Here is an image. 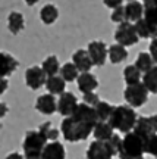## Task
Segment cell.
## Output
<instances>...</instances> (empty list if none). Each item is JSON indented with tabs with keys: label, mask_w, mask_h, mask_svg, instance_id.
I'll return each mask as SVG.
<instances>
[{
	"label": "cell",
	"mask_w": 157,
	"mask_h": 159,
	"mask_svg": "<svg viewBox=\"0 0 157 159\" xmlns=\"http://www.w3.org/2000/svg\"><path fill=\"white\" fill-rule=\"evenodd\" d=\"M95 125H91L88 122H84L75 116H66L60 122V131L66 142L78 143L84 142L88 139L90 134H93Z\"/></svg>",
	"instance_id": "obj_1"
},
{
	"label": "cell",
	"mask_w": 157,
	"mask_h": 159,
	"mask_svg": "<svg viewBox=\"0 0 157 159\" xmlns=\"http://www.w3.org/2000/svg\"><path fill=\"white\" fill-rule=\"evenodd\" d=\"M137 114L132 106L129 105H119V106H115L112 115L109 118V124L113 127V130H118L119 133H131L134 131L135 124H137Z\"/></svg>",
	"instance_id": "obj_2"
},
{
	"label": "cell",
	"mask_w": 157,
	"mask_h": 159,
	"mask_svg": "<svg viewBox=\"0 0 157 159\" xmlns=\"http://www.w3.org/2000/svg\"><path fill=\"white\" fill-rule=\"evenodd\" d=\"M144 137L137 134L135 131L126 133L122 139V146L119 152V159H128V158H144Z\"/></svg>",
	"instance_id": "obj_3"
},
{
	"label": "cell",
	"mask_w": 157,
	"mask_h": 159,
	"mask_svg": "<svg viewBox=\"0 0 157 159\" xmlns=\"http://www.w3.org/2000/svg\"><path fill=\"white\" fill-rule=\"evenodd\" d=\"M49 143L47 137L40 133L38 130H31L28 131L25 137H24V143H22V149H24V155L29 156V155H41L44 146Z\"/></svg>",
	"instance_id": "obj_4"
},
{
	"label": "cell",
	"mask_w": 157,
	"mask_h": 159,
	"mask_svg": "<svg viewBox=\"0 0 157 159\" xmlns=\"http://www.w3.org/2000/svg\"><path fill=\"white\" fill-rule=\"evenodd\" d=\"M148 93L150 91L147 90V87L141 81L138 84L126 85V89L124 91V97L129 106H132V108H141L148 100Z\"/></svg>",
	"instance_id": "obj_5"
},
{
	"label": "cell",
	"mask_w": 157,
	"mask_h": 159,
	"mask_svg": "<svg viewBox=\"0 0 157 159\" xmlns=\"http://www.w3.org/2000/svg\"><path fill=\"white\" fill-rule=\"evenodd\" d=\"M115 40L116 43L125 46V47H129V46H134L138 43V34H137V30H135V25L132 22H125L119 24V27L115 31Z\"/></svg>",
	"instance_id": "obj_6"
},
{
	"label": "cell",
	"mask_w": 157,
	"mask_h": 159,
	"mask_svg": "<svg viewBox=\"0 0 157 159\" xmlns=\"http://www.w3.org/2000/svg\"><path fill=\"white\" fill-rule=\"evenodd\" d=\"M88 53H90L94 66H103L106 63V59L109 57V47L106 46L104 41L94 40L88 44Z\"/></svg>",
	"instance_id": "obj_7"
},
{
	"label": "cell",
	"mask_w": 157,
	"mask_h": 159,
	"mask_svg": "<svg viewBox=\"0 0 157 159\" xmlns=\"http://www.w3.org/2000/svg\"><path fill=\"white\" fill-rule=\"evenodd\" d=\"M134 131L144 139H147L148 136H153V134H157V115L138 116Z\"/></svg>",
	"instance_id": "obj_8"
},
{
	"label": "cell",
	"mask_w": 157,
	"mask_h": 159,
	"mask_svg": "<svg viewBox=\"0 0 157 159\" xmlns=\"http://www.w3.org/2000/svg\"><path fill=\"white\" fill-rule=\"evenodd\" d=\"M47 75L41 66H31L25 71V84L31 90H38L43 85H46Z\"/></svg>",
	"instance_id": "obj_9"
},
{
	"label": "cell",
	"mask_w": 157,
	"mask_h": 159,
	"mask_svg": "<svg viewBox=\"0 0 157 159\" xmlns=\"http://www.w3.org/2000/svg\"><path fill=\"white\" fill-rule=\"evenodd\" d=\"M78 106L76 102V96L71 93V91H65L62 93L59 99H57V112L62 115V116H71L75 112V109Z\"/></svg>",
	"instance_id": "obj_10"
},
{
	"label": "cell",
	"mask_w": 157,
	"mask_h": 159,
	"mask_svg": "<svg viewBox=\"0 0 157 159\" xmlns=\"http://www.w3.org/2000/svg\"><path fill=\"white\" fill-rule=\"evenodd\" d=\"M85 156H87V159H112L113 153L110 150V148H109L107 142L94 140L88 146Z\"/></svg>",
	"instance_id": "obj_11"
},
{
	"label": "cell",
	"mask_w": 157,
	"mask_h": 159,
	"mask_svg": "<svg viewBox=\"0 0 157 159\" xmlns=\"http://www.w3.org/2000/svg\"><path fill=\"white\" fill-rule=\"evenodd\" d=\"M35 109L43 115H53L57 111V100L55 99L53 94H50V93L41 94L40 97H37Z\"/></svg>",
	"instance_id": "obj_12"
},
{
	"label": "cell",
	"mask_w": 157,
	"mask_h": 159,
	"mask_svg": "<svg viewBox=\"0 0 157 159\" xmlns=\"http://www.w3.org/2000/svg\"><path fill=\"white\" fill-rule=\"evenodd\" d=\"M72 62L75 63V66L78 68L79 72H90L91 68L94 66L88 50H84V49H78L76 52H73Z\"/></svg>",
	"instance_id": "obj_13"
},
{
	"label": "cell",
	"mask_w": 157,
	"mask_h": 159,
	"mask_svg": "<svg viewBox=\"0 0 157 159\" xmlns=\"http://www.w3.org/2000/svg\"><path fill=\"white\" fill-rule=\"evenodd\" d=\"M144 13H146L144 5L138 0H132V2H128L125 5V16H126L128 22L135 24L137 21L144 18Z\"/></svg>",
	"instance_id": "obj_14"
},
{
	"label": "cell",
	"mask_w": 157,
	"mask_h": 159,
	"mask_svg": "<svg viewBox=\"0 0 157 159\" xmlns=\"http://www.w3.org/2000/svg\"><path fill=\"white\" fill-rule=\"evenodd\" d=\"M66 150L60 142H49L41 152V159H65Z\"/></svg>",
	"instance_id": "obj_15"
},
{
	"label": "cell",
	"mask_w": 157,
	"mask_h": 159,
	"mask_svg": "<svg viewBox=\"0 0 157 159\" xmlns=\"http://www.w3.org/2000/svg\"><path fill=\"white\" fill-rule=\"evenodd\" d=\"M18 61L15 57L6 53V52H0V77H9L15 72V69L18 68Z\"/></svg>",
	"instance_id": "obj_16"
},
{
	"label": "cell",
	"mask_w": 157,
	"mask_h": 159,
	"mask_svg": "<svg viewBox=\"0 0 157 159\" xmlns=\"http://www.w3.org/2000/svg\"><path fill=\"white\" fill-rule=\"evenodd\" d=\"M76 84H78L79 91L90 93V91H94L98 87V80L95 78V75L91 74V72H81L78 80H76Z\"/></svg>",
	"instance_id": "obj_17"
},
{
	"label": "cell",
	"mask_w": 157,
	"mask_h": 159,
	"mask_svg": "<svg viewBox=\"0 0 157 159\" xmlns=\"http://www.w3.org/2000/svg\"><path fill=\"white\" fill-rule=\"evenodd\" d=\"M46 89L47 91L56 96V94H62L65 93V89H66V81L60 77V75H53V77H47V81H46Z\"/></svg>",
	"instance_id": "obj_18"
},
{
	"label": "cell",
	"mask_w": 157,
	"mask_h": 159,
	"mask_svg": "<svg viewBox=\"0 0 157 159\" xmlns=\"http://www.w3.org/2000/svg\"><path fill=\"white\" fill-rule=\"evenodd\" d=\"M113 127L109 122H103V121H98L95 124L94 130H93V136H94L95 140H100V142H107L110 140L112 136L115 134L113 133Z\"/></svg>",
	"instance_id": "obj_19"
},
{
	"label": "cell",
	"mask_w": 157,
	"mask_h": 159,
	"mask_svg": "<svg viewBox=\"0 0 157 159\" xmlns=\"http://www.w3.org/2000/svg\"><path fill=\"white\" fill-rule=\"evenodd\" d=\"M25 28V19H24L22 13L19 12H11L7 16V30L11 31L12 34H19L21 31H24Z\"/></svg>",
	"instance_id": "obj_20"
},
{
	"label": "cell",
	"mask_w": 157,
	"mask_h": 159,
	"mask_svg": "<svg viewBox=\"0 0 157 159\" xmlns=\"http://www.w3.org/2000/svg\"><path fill=\"white\" fill-rule=\"evenodd\" d=\"M59 18V9H57L55 5H46L41 7L40 11V19L41 22L46 24V25H51L55 24Z\"/></svg>",
	"instance_id": "obj_21"
},
{
	"label": "cell",
	"mask_w": 157,
	"mask_h": 159,
	"mask_svg": "<svg viewBox=\"0 0 157 159\" xmlns=\"http://www.w3.org/2000/svg\"><path fill=\"white\" fill-rule=\"evenodd\" d=\"M126 57H128V50L125 46L116 43V44H112L109 47V61L112 63L116 65V63L124 62Z\"/></svg>",
	"instance_id": "obj_22"
},
{
	"label": "cell",
	"mask_w": 157,
	"mask_h": 159,
	"mask_svg": "<svg viewBox=\"0 0 157 159\" xmlns=\"http://www.w3.org/2000/svg\"><path fill=\"white\" fill-rule=\"evenodd\" d=\"M154 59L151 57V55L150 53H147V52H141L140 55L137 56V59H135V66L140 69L142 74H146L147 71H150V69L154 66Z\"/></svg>",
	"instance_id": "obj_23"
},
{
	"label": "cell",
	"mask_w": 157,
	"mask_h": 159,
	"mask_svg": "<svg viewBox=\"0 0 157 159\" xmlns=\"http://www.w3.org/2000/svg\"><path fill=\"white\" fill-rule=\"evenodd\" d=\"M142 84L146 85L150 93L157 94V65H154L146 74H142Z\"/></svg>",
	"instance_id": "obj_24"
},
{
	"label": "cell",
	"mask_w": 157,
	"mask_h": 159,
	"mask_svg": "<svg viewBox=\"0 0 157 159\" xmlns=\"http://www.w3.org/2000/svg\"><path fill=\"white\" fill-rule=\"evenodd\" d=\"M124 80L126 85H132V84H138L142 80V72L137 68L135 65H128L124 69Z\"/></svg>",
	"instance_id": "obj_25"
},
{
	"label": "cell",
	"mask_w": 157,
	"mask_h": 159,
	"mask_svg": "<svg viewBox=\"0 0 157 159\" xmlns=\"http://www.w3.org/2000/svg\"><path fill=\"white\" fill-rule=\"evenodd\" d=\"M41 68H43V71L46 72V75L47 77H53V75H57L59 72H60V63H59V59H57L56 56H49L44 59V62L41 63Z\"/></svg>",
	"instance_id": "obj_26"
},
{
	"label": "cell",
	"mask_w": 157,
	"mask_h": 159,
	"mask_svg": "<svg viewBox=\"0 0 157 159\" xmlns=\"http://www.w3.org/2000/svg\"><path fill=\"white\" fill-rule=\"evenodd\" d=\"M59 74H60V77H62L66 83H72L75 80H78L79 71H78V68L75 66L73 62H68V63H65V65H62Z\"/></svg>",
	"instance_id": "obj_27"
},
{
	"label": "cell",
	"mask_w": 157,
	"mask_h": 159,
	"mask_svg": "<svg viewBox=\"0 0 157 159\" xmlns=\"http://www.w3.org/2000/svg\"><path fill=\"white\" fill-rule=\"evenodd\" d=\"M94 109H95V114H97L98 121L107 122L109 118H110V115H112V112H113V109H115V106H112L110 103L104 102V100H100V102L94 106Z\"/></svg>",
	"instance_id": "obj_28"
},
{
	"label": "cell",
	"mask_w": 157,
	"mask_h": 159,
	"mask_svg": "<svg viewBox=\"0 0 157 159\" xmlns=\"http://www.w3.org/2000/svg\"><path fill=\"white\" fill-rule=\"evenodd\" d=\"M144 19L150 27L151 31V39L157 37V7H151V9H146L144 13Z\"/></svg>",
	"instance_id": "obj_29"
},
{
	"label": "cell",
	"mask_w": 157,
	"mask_h": 159,
	"mask_svg": "<svg viewBox=\"0 0 157 159\" xmlns=\"http://www.w3.org/2000/svg\"><path fill=\"white\" fill-rule=\"evenodd\" d=\"M38 131L40 133H43V134L47 137V140H49V142H56L57 137H59V130L55 128V127L51 125V122H49V121L40 125Z\"/></svg>",
	"instance_id": "obj_30"
},
{
	"label": "cell",
	"mask_w": 157,
	"mask_h": 159,
	"mask_svg": "<svg viewBox=\"0 0 157 159\" xmlns=\"http://www.w3.org/2000/svg\"><path fill=\"white\" fill-rule=\"evenodd\" d=\"M134 25H135L137 34H138L140 39H151V31H150V27H148V24L146 22V19H144V18L140 19V21H137Z\"/></svg>",
	"instance_id": "obj_31"
},
{
	"label": "cell",
	"mask_w": 157,
	"mask_h": 159,
	"mask_svg": "<svg viewBox=\"0 0 157 159\" xmlns=\"http://www.w3.org/2000/svg\"><path fill=\"white\" fill-rule=\"evenodd\" d=\"M144 150H146V153L157 158V134L148 136L144 140Z\"/></svg>",
	"instance_id": "obj_32"
},
{
	"label": "cell",
	"mask_w": 157,
	"mask_h": 159,
	"mask_svg": "<svg viewBox=\"0 0 157 159\" xmlns=\"http://www.w3.org/2000/svg\"><path fill=\"white\" fill-rule=\"evenodd\" d=\"M107 144H109V148H110V150H112L113 156H115V155H119V152H120V146H122V137L118 136V134H113L112 139L107 140Z\"/></svg>",
	"instance_id": "obj_33"
},
{
	"label": "cell",
	"mask_w": 157,
	"mask_h": 159,
	"mask_svg": "<svg viewBox=\"0 0 157 159\" xmlns=\"http://www.w3.org/2000/svg\"><path fill=\"white\" fill-rule=\"evenodd\" d=\"M110 19L112 22L115 24H122L126 21V16H125V6H119L116 9H113L112 15H110Z\"/></svg>",
	"instance_id": "obj_34"
},
{
	"label": "cell",
	"mask_w": 157,
	"mask_h": 159,
	"mask_svg": "<svg viewBox=\"0 0 157 159\" xmlns=\"http://www.w3.org/2000/svg\"><path fill=\"white\" fill-rule=\"evenodd\" d=\"M82 100H84V103H87V105H90V106H93V108H94L95 105L100 102V97L97 96L94 91H90V93H84Z\"/></svg>",
	"instance_id": "obj_35"
},
{
	"label": "cell",
	"mask_w": 157,
	"mask_h": 159,
	"mask_svg": "<svg viewBox=\"0 0 157 159\" xmlns=\"http://www.w3.org/2000/svg\"><path fill=\"white\" fill-rule=\"evenodd\" d=\"M103 3H104V6L106 7H109V9H116V7H119V6H124L122 3H124V0H103Z\"/></svg>",
	"instance_id": "obj_36"
},
{
	"label": "cell",
	"mask_w": 157,
	"mask_h": 159,
	"mask_svg": "<svg viewBox=\"0 0 157 159\" xmlns=\"http://www.w3.org/2000/svg\"><path fill=\"white\" fill-rule=\"evenodd\" d=\"M150 55H151V57L154 59V62L157 63V37H154V39L151 40V43H150V52H148Z\"/></svg>",
	"instance_id": "obj_37"
},
{
	"label": "cell",
	"mask_w": 157,
	"mask_h": 159,
	"mask_svg": "<svg viewBox=\"0 0 157 159\" xmlns=\"http://www.w3.org/2000/svg\"><path fill=\"white\" fill-rule=\"evenodd\" d=\"M7 87H9V83H7V80L5 77H0V96L7 90Z\"/></svg>",
	"instance_id": "obj_38"
},
{
	"label": "cell",
	"mask_w": 157,
	"mask_h": 159,
	"mask_svg": "<svg viewBox=\"0 0 157 159\" xmlns=\"http://www.w3.org/2000/svg\"><path fill=\"white\" fill-rule=\"evenodd\" d=\"M144 9H151V7H157V0H142Z\"/></svg>",
	"instance_id": "obj_39"
},
{
	"label": "cell",
	"mask_w": 157,
	"mask_h": 159,
	"mask_svg": "<svg viewBox=\"0 0 157 159\" xmlns=\"http://www.w3.org/2000/svg\"><path fill=\"white\" fill-rule=\"evenodd\" d=\"M7 111H9V108H7V105L3 102H0V119L5 118L6 114H7Z\"/></svg>",
	"instance_id": "obj_40"
},
{
	"label": "cell",
	"mask_w": 157,
	"mask_h": 159,
	"mask_svg": "<svg viewBox=\"0 0 157 159\" xmlns=\"http://www.w3.org/2000/svg\"><path fill=\"white\" fill-rule=\"evenodd\" d=\"M5 159H25V155H21V153H18V152H12Z\"/></svg>",
	"instance_id": "obj_41"
},
{
	"label": "cell",
	"mask_w": 157,
	"mask_h": 159,
	"mask_svg": "<svg viewBox=\"0 0 157 159\" xmlns=\"http://www.w3.org/2000/svg\"><path fill=\"white\" fill-rule=\"evenodd\" d=\"M25 3L28 6H35L37 3H38V0H25Z\"/></svg>",
	"instance_id": "obj_42"
},
{
	"label": "cell",
	"mask_w": 157,
	"mask_h": 159,
	"mask_svg": "<svg viewBox=\"0 0 157 159\" xmlns=\"http://www.w3.org/2000/svg\"><path fill=\"white\" fill-rule=\"evenodd\" d=\"M25 159H41V155H29V156H25Z\"/></svg>",
	"instance_id": "obj_43"
},
{
	"label": "cell",
	"mask_w": 157,
	"mask_h": 159,
	"mask_svg": "<svg viewBox=\"0 0 157 159\" xmlns=\"http://www.w3.org/2000/svg\"><path fill=\"white\" fill-rule=\"evenodd\" d=\"M128 2H132V0H128Z\"/></svg>",
	"instance_id": "obj_44"
}]
</instances>
